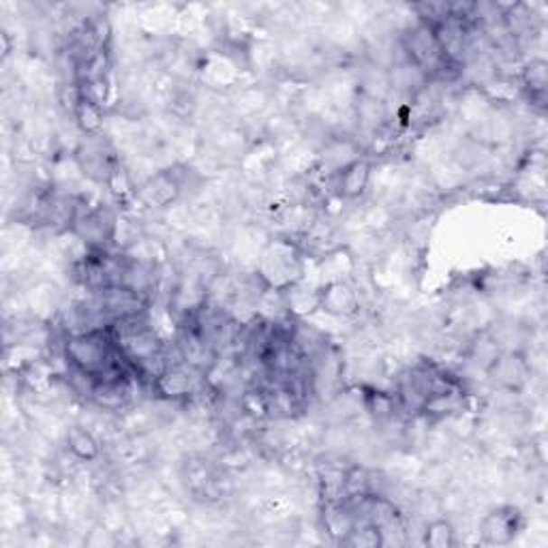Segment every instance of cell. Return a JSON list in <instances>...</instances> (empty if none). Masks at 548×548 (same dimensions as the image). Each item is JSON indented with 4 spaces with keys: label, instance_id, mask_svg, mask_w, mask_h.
<instances>
[{
    "label": "cell",
    "instance_id": "6da1fadb",
    "mask_svg": "<svg viewBox=\"0 0 548 548\" xmlns=\"http://www.w3.org/2000/svg\"><path fill=\"white\" fill-rule=\"evenodd\" d=\"M62 354H65L71 371L92 379L106 377V375L126 367L118 354L116 343H114L112 326L71 332L62 343Z\"/></svg>",
    "mask_w": 548,
    "mask_h": 548
},
{
    "label": "cell",
    "instance_id": "7a4b0ae2",
    "mask_svg": "<svg viewBox=\"0 0 548 548\" xmlns=\"http://www.w3.org/2000/svg\"><path fill=\"white\" fill-rule=\"evenodd\" d=\"M95 309L103 317L106 326H112L116 321L146 315L148 298L134 287L107 285L95 292Z\"/></svg>",
    "mask_w": 548,
    "mask_h": 548
},
{
    "label": "cell",
    "instance_id": "3957f363",
    "mask_svg": "<svg viewBox=\"0 0 548 548\" xmlns=\"http://www.w3.org/2000/svg\"><path fill=\"white\" fill-rule=\"evenodd\" d=\"M200 373L198 368L189 367L187 362L178 360L174 365H167L163 373L159 375L157 382L153 384V390L157 392L161 399L167 401H181V399H189V396L195 395L200 388Z\"/></svg>",
    "mask_w": 548,
    "mask_h": 548
},
{
    "label": "cell",
    "instance_id": "277c9868",
    "mask_svg": "<svg viewBox=\"0 0 548 548\" xmlns=\"http://www.w3.org/2000/svg\"><path fill=\"white\" fill-rule=\"evenodd\" d=\"M488 377L506 390H521L529 379V365L521 351H497L487 365Z\"/></svg>",
    "mask_w": 548,
    "mask_h": 548
},
{
    "label": "cell",
    "instance_id": "5b68a950",
    "mask_svg": "<svg viewBox=\"0 0 548 548\" xmlns=\"http://www.w3.org/2000/svg\"><path fill=\"white\" fill-rule=\"evenodd\" d=\"M521 512L512 506L497 507V510H490L487 516L480 521V535L487 544L504 546L510 544L521 532Z\"/></svg>",
    "mask_w": 548,
    "mask_h": 548
},
{
    "label": "cell",
    "instance_id": "8992f818",
    "mask_svg": "<svg viewBox=\"0 0 548 548\" xmlns=\"http://www.w3.org/2000/svg\"><path fill=\"white\" fill-rule=\"evenodd\" d=\"M317 309L332 317H354L360 311V293L348 281H330L317 292Z\"/></svg>",
    "mask_w": 548,
    "mask_h": 548
},
{
    "label": "cell",
    "instance_id": "52a82bcc",
    "mask_svg": "<svg viewBox=\"0 0 548 548\" xmlns=\"http://www.w3.org/2000/svg\"><path fill=\"white\" fill-rule=\"evenodd\" d=\"M368 181H371V163L367 159H356L354 163L339 172L337 189L343 198L356 200L367 191Z\"/></svg>",
    "mask_w": 548,
    "mask_h": 548
},
{
    "label": "cell",
    "instance_id": "ba28073f",
    "mask_svg": "<svg viewBox=\"0 0 548 548\" xmlns=\"http://www.w3.org/2000/svg\"><path fill=\"white\" fill-rule=\"evenodd\" d=\"M67 450L71 457L79 463H95L101 457V443L95 435L84 426L73 424L67 429Z\"/></svg>",
    "mask_w": 548,
    "mask_h": 548
},
{
    "label": "cell",
    "instance_id": "9c48e42d",
    "mask_svg": "<svg viewBox=\"0 0 548 548\" xmlns=\"http://www.w3.org/2000/svg\"><path fill=\"white\" fill-rule=\"evenodd\" d=\"M467 403V392L465 388H457L450 392H441V395H432L423 403L420 412H423L426 418H448V415L460 413L465 409Z\"/></svg>",
    "mask_w": 548,
    "mask_h": 548
},
{
    "label": "cell",
    "instance_id": "30bf717a",
    "mask_svg": "<svg viewBox=\"0 0 548 548\" xmlns=\"http://www.w3.org/2000/svg\"><path fill=\"white\" fill-rule=\"evenodd\" d=\"M362 407L377 423H385V420L395 418L401 412V403L396 392H384L377 388H365L362 390Z\"/></svg>",
    "mask_w": 548,
    "mask_h": 548
},
{
    "label": "cell",
    "instance_id": "8fae6325",
    "mask_svg": "<svg viewBox=\"0 0 548 548\" xmlns=\"http://www.w3.org/2000/svg\"><path fill=\"white\" fill-rule=\"evenodd\" d=\"M73 118L79 129H82V134L97 135L103 129V106L86 99V97L78 92L73 101Z\"/></svg>",
    "mask_w": 548,
    "mask_h": 548
},
{
    "label": "cell",
    "instance_id": "7c38bea8",
    "mask_svg": "<svg viewBox=\"0 0 548 548\" xmlns=\"http://www.w3.org/2000/svg\"><path fill=\"white\" fill-rule=\"evenodd\" d=\"M423 544L429 548H454L459 544L457 529L448 518H432L424 527Z\"/></svg>",
    "mask_w": 548,
    "mask_h": 548
},
{
    "label": "cell",
    "instance_id": "4fadbf2b",
    "mask_svg": "<svg viewBox=\"0 0 548 548\" xmlns=\"http://www.w3.org/2000/svg\"><path fill=\"white\" fill-rule=\"evenodd\" d=\"M343 544L356 546V548H377V546H384V534L377 525L362 521V523H356V527L351 529V534L345 538Z\"/></svg>",
    "mask_w": 548,
    "mask_h": 548
},
{
    "label": "cell",
    "instance_id": "5bb4252c",
    "mask_svg": "<svg viewBox=\"0 0 548 548\" xmlns=\"http://www.w3.org/2000/svg\"><path fill=\"white\" fill-rule=\"evenodd\" d=\"M523 84L525 88L532 92V97L544 99L546 95V62L535 59L523 69Z\"/></svg>",
    "mask_w": 548,
    "mask_h": 548
}]
</instances>
